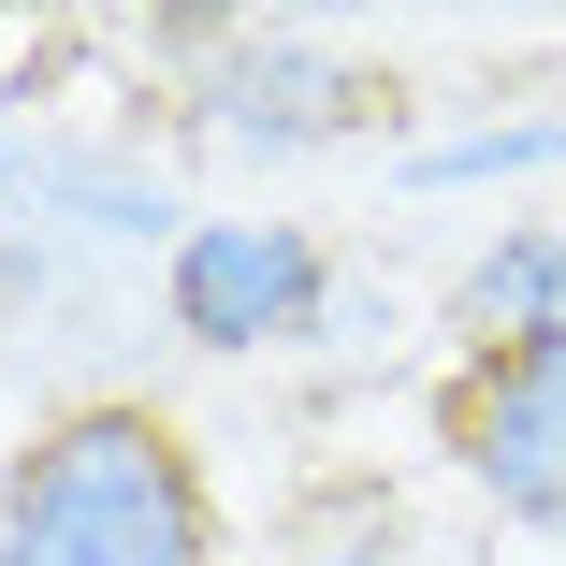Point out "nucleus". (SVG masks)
Segmentation results:
<instances>
[{"mask_svg":"<svg viewBox=\"0 0 566 566\" xmlns=\"http://www.w3.org/2000/svg\"><path fill=\"white\" fill-rule=\"evenodd\" d=\"M450 450H465V480L566 537V334H537V349H480L465 378H450Z\"/></svg>","mask_w":566,"mask_h":566,"instance_id":"f03ea898","label":"nucleus"},{"mask_svg":"<svg viewBox=\"0 0 566 566\" xmlns=\"http://www.w3.org/2000/svg\"><path fill=\"white\" fill-rule=\"evenodd\" d=\"M0 566H218L203 465L160 407H73L0 480Z\"/></svg>","mask_w":566,"mask_h":566,"instance_id":"f257e3e1","label":"nucleus"},{"mask_svg":"<svg viewBox=\"0 0 566 566\" xmlns=\"http://www.w3.org/2000/svg\"><path fill=\"white\" fill-rule=\"evenodd\" d=\"M0 291H15V248H0Z\"/></svg>","mask_w":566,"mask_h":566,"instance_id":"0eeeda50","label":"nucleus"},{"mask_svg":"<svg viewBox=\"0 0 566 566\" xmlns=\"http://www.w3.org/2000/svg\"><path fill=\"white\" fill-rule=\"evenodd\" d=\"M465 334L480 349H537V334H566V233H494L465 262Z\"/></svg>","mask_w":566,"mask_h":566,"instance_id":"20e7f679","label":"nucleus"},{"mask_svg":"<svg viewBox=\"0 0 566 566\" xmlns=\"http://www.w3.org/2000/svg\"><path fill=\"white\" fill-rule=\"evenodd\" d=\"M349 102H364V73H319V59H248L233 87L203 102V117H218V132H276V146H305V132H334V117H349Z\"/></svg>","mask_w":566,"mask_h":566,"instance_id":"39448f33","label":"nucleus"},{"mask_svg":"<svg viewBox=\"0 0 566 566\" xmlns=\"http://www.w3.org/2000/svg\"><path fill=\"white\" fill-rule=\"evenodd\" d=\"M552 146H566L552 117H509V132H450V146H421V175H436V189H450V175H537Z\"/></svg>","mask_w":566,"mask_h":566,"instance_id":"423d86ee","label":"nucleus"},{"mask_svg":"<svg viewBox=\"0 0 566 566\" xmlns=\"http://www.w3.org/2000/svg\"><path fill=\"white\" fill-rule=\"evenodd\" d=\"M160 305L189 349H276V334L319 319V248L291 218H189L160 262Z\"/></svg>","mask_w":566,"mask_h":566,"instance_id":"7ed1b4c3","label":"nucleus"}]
</instances>
